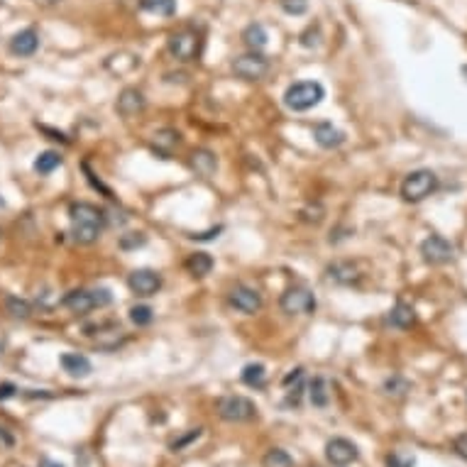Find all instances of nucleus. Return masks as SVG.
<instances>
[{"label":"nucleus","mask_w":467,"mask_h":467,"mask_svg":"<svg viewBox=\"0 0 467 467\" xmlns=\"http://www.w3.org/2000/svg\"><path fill=\"white\" fill-rule=\"evenodd\" d=\"M69 218H71V237L78 245H93L108 223L105 211L93 203H86V201L69 206Z\"/></svg>","instance_id":"obj_1"},{"label":"nucleus","mask_w":467,"mask_h":467,"mask_svg":"<svg viewBox=\"0 0 467 467\" xmlns=\"http://www.w3.org/2000/svg\"><path fill=\"white\" fill-rule=\"evenodd\" d=\"M326 98V88L318 81H296L284 91V105L294 113H306Z\"/></svg>","instance_id":"obj_2"},{"label":"nucleus","mask_w":467,"mask_h":467,"mask_svg":"<svg viewBox=\"0 0 467 467\" xmlns=\"http://www.w3.org/2000/svg\"><path fill=\"white\" fill-rule=\"evenodd\" d=\"M438 189V177L431 169H416L401 182V199L406 203H421L423 199H428L431 194H436Z\"/></svg>","instance_id":"obj_3"},{"label":"nucleus","mask_w":467,"mask_h":467,"mask_svg":"<svg viewBox=\"0 0 467 467\" xmlns=\"http://www.w3.org/2000/svg\"><path fill=\"white\" fill-rule=\"evenodd\" d=\"M167 49H169V54H172L174 59L189 64V61H196L201 57L203 40H201V35L194 28H184V30L174 32V35H169Z\"/></svg>","instance_id":"obj_4"},{"label":"nucleus","mask_w":467,"mask_h":467,"mask_svg":"<svg viewBox=\"0 0 467 467\" xmlns=\"http://www.w3.org/2000/svg\"><path fill=\"white\" fill-rule=\"evenodd\" d=\"M215 411L227 423H247L252 418H257V404L242 394L220 396L218 404H215Z\"/></svg>","instance_id":"obj_5"},{"label":"nucleus","mask_w":467,"mask_h":467,"mask_svg":"<svg viewBox=\"0 0 467 467\" xmlns=\"http://www.w3.org/2000/svg\"><path fill=\"white\" fill-rule=\"evenodd\" d=\"M316 306V296L306 286H289L279 299V309L286 316H313Z\"/></svg>","instance_id":"obj_6"},{"label":"nucleus","mask_w":467,"mask_h":467,"mask_svg":"<svg viewBox=\"0 0 467 467\" xmlns=\"http://www.w3.org/2000/svg\"><path fill=\"white\" fill-rule=\"evenodd\" d=\"M269 59L259 52H247V54H240L232 59V73L242 81H262L269 73Z\"/></svg>","instance_id":"obj_7"},{"label":"nucleus","mask_w":467,"mask_h":467,"mask_svg":"<svg viewBox=\"0 0 467 467\" xmlns=\"http://www.w3.org/2000/svg\"><path fill=\"white\" fill-rule=\"evenodd\" d=\"M227 301H230L232 309L245 313V316H254V313L262 309V294L247 284L232 286L230 294H227Z\"/></svg>","instance_id":"obj_8"},{"label":"nucleus","mask_w":467,"mask_h":467,"mask_svg":"<svg viewBox=\"0 0 467 467\" xmlns=\"http://www.w3.org/2000/svg\"><path fill=\"white\" fill-rule=\"evenodd\" d=\"M127 286L140 299H150V296H155L162 289V274L155 272V269H135L127 277Z\"/></svg>","instance_id":"obj_9"},{"label":"nucleus","mask_w":467,"mask_h":467,"mask_svg":"<svg viewBox=\"0 0 467 467\" xmlns=\"http://www.w3.org/2000/svg\"><path fill=\"white\" fill-rule=\"evenodd\" d=\"M360 458V450L353 440L348 438H333L326 443V460L333 467H348Z\"/></svg>","instance_id":"obj_10"},{"label":"nucleus","mask_w":467,"mask_h":467,"mask_svg":"<svg viewBox=\"0 0 467 467\" xmlns=\"http://www.w3.org/2000/svg\"><path fill=\"white\" fill-rule=\"evenodd\" d=\"M421 254H423V259L431 264H448V262H453V257H455V245L440 235H428L426 240L421 242Z\"/></svg>","instance_id":"obj_11"},{"label":"nucleus","mask_w":467,"mask_h":467,"mask_svg":"<svg viewBox=\"0 0 467 467\" xmlns=\"http://www.w3.org/2000/svg\"><path fill=\"white\" fill-rule=\"evenodd\" d=\"M326 277L333 281V284L341 286H357L362 281V272L355 262L350 259H338V262L328 264L326 267Z\"/></svg>","instance_id":"obj_12"},{"label":"nucleus","mask_w":467,"mask_h":467,"mask_svg":"<svg viewBox=\"0 0 467 467\" xmlns=\"http://www.w3.org/2000/svg\"><path fill=\"white\" fill-rule=\"evenodd\" d=\"M86 336L95 338L98 348H103V350H113V348H118V345L125 341V333H123V328H120L118 323H100V326H88L86 328Z\"/></svg>","instance_id":"obj_13"},{"label":"nucleus","mask_w":467,"mask_h":467,"mask_svg":"<svg viewBox=\"0 0 467 467\" xmlns=\"http://www.w3.org/2000/svg\"><path fill=\"white\" fill-rule=\"evenodd\" d=\"M145 108H147V98H145V93L137 91V88H123L118 100H115V110H118L123 118H135V115H140Z\"/></svg>","instance_id":"obj_14"},{"label":"nucleus","mask_w":467,"mask_h":467,"mask_svg":"<svg viewBox=\"0 0 467 467\" xmlns=\"http://www.w3.org/2000/svg\"><path fill=\"white\" fill-rule=\"evenodd\" d=\"M61 306H64V309H69L71 313H78V316H86L88 311L98 309V306H95L93 289H73V291H69V294L61 299Z\"/></svg>","instance_id":"obj_15"},{"label":"nucleus","mask_w":467,"mask_h":467,"mask_svg":"<svg viewBox=\"0 0 467 467\" xmlns=\"http://www.w3.org/2000/svg\"><path fill=\"white\" fill-rule=\"evenodd\" d=\"M313 140H316V145H321L323 150H336V147H341L345 142V132L338 130L333 123H316L313 125Z\"/></svg>","instance_id":"obj_16"},{"label":"nucleus","mask_w":467,"mask_h":467,"mask_svg":"<svg viewBox=\"0 0 467 467\" xmlns=\"http://www.w3.org/2000/svg\"><path fill=\"white\" fill-rule=\"evenodd\" d=\"M37 49H40V35L32 28L20 30L18 35H13V40H10V52H13L15 57H32Z\"/></svg>","instance_id":"obj_17"},{"label":"nucleus","mask_w":467,"mask_h":467,"mask_svg":"<svg viewBox=\"0 0 467 467\" xmlns=\"http://www.w3.org/2000/svg\"><path fill=\"white\" fill-rule=\"evenodd\" d=\"M59 362H61L64 372H66L69 377H78V379H83V377H88L93 372L91 360L81 353H64L59 357Z\"/></svg>","instance_id":"obj_18"},{"label":"nucleus","mask_w":467,"mask_h":467,"mask_svg":"<svg viewBox=\"0 0 467 467\" xmlns=\"http://www.w3.org/2000/svg\"><path fill=\"white\" fill-rule=\"evenodd\" d=\"M189 164L199 177L208 179V177H213L215 169H218V157L211 150H194L189 157Z\"/></svg>","instance_id":"obj_19"},{"label":"nucleus","mask_w":467,"mask_h":467,"mask_svg":"<svg viewBox=\"0 0 467 467\" xmlns=\"http://www.w3.org/2000/svg\"><path fill=\"white\" fill-rule=\"evenodd\" d=\"M152 142H155V150L162 157H169L179 145H182V135H179L174 127H162L152 135Z\"/></svg>","instance_id":"obj_20"},{"label":"nucleus","mask_w":467,"mask_h":467,"mask_svg":"<svg viewBox=\"0 0 467 467\" xmlns=\"http://www.w3.org/2000/svg\"><path fill=\"white\" fill-rule=\"evenodd\" d=\"M184 267H187V272L191 274V277L203 279V277H208L211 269H213V257H211L208 252H194L187 257Z\"/></svg>","instance_id":"obj_21"},{"label":"nucleus","mask_w":467,"mask_h":467,"mask_svg":"<svg viewBox=\"0 0 467 467\" xmlns=\"http://www.w3.org/2000/svg\"><path fill=\"white\" fill-rule=\"evenodd\" d=\"M242 42L247 45L249 52H262L264 47H267V42H269V35H267V30H264V25L252 23V25H247V28L242 30Z\"/></svg>","instance_id":"obj_22"},{"label":"nucleus","mask_w":467,"mask_h":467,"mask_svg":"<svg viewBox=\"0 0 467 467\" xmlns=\"http://www.w3.org/2000/svg\"><path fill=\"white\" fill-rule=\"evenodd\" d=\"M389 323L394 328H401V331H404V328H411L413 323H416V313H413V309L408 304L399 301V304L389 311Z\"/></svg>","instance_id":"obj_23"},{"label":"nucleus","mask_w":467,"mask_h":467,"mask_svg":"<svg viewBox=\"0 0 467 467\" xmlns=\"http://www.w3.org/2000/svg\"><path fill=\"white\" fill-rule=\"evenodd\" d=\"M309 399L316 408H326L331 404V394H328V382L323 377H313L309 384Z\"/></svg>","instance_id":"obj_24"},{"label":"nucleus","mask_w":467,"mask_h":467,"mask_svg":"<svg viewBox=\"0 0 467 467\" xmlns=\"http://www.w3.org/2000/svg\"><path fill=\"white\" fill-rule=\"evenodd\" d=\"M61 162H64V157L59 155V152L47 150V152H42V155H37V159H35V164H32V167H35L37 174L47 177V174H52L54 169H59Z\"/></svg>","instance_id":"obj_25"},{"label":"nucleus","mask_w":467,"mask_h":467,"mask_svg":"<svg viewBox=\"0 0 467 467\" xmlns=\"http://www.w3.org/2000/svg\"><path fill=\"white\" fill-rule=\"evenodd\" d=\"M140 8L152 15L172 18V15H177V0H140Z\"/></svg>","instance_id":"obj_26"},{"label":"nucleus","mask_w":467,"mask_h":467,"mask_svg":"<svg viewBox=\"0 0 467 467\" xmlns=\"http://www.w3.org/2000/svg\"><path fill=\"white\" fill-rule=\"evenodd\" d=\"M264 379H267V370H264V365H259V362L245 365V370H242V382H245L247 386L259 389V386H264Z\"/></svg>","instance_id":"obj_27"},{"label":"nucleus","mask_w":467,"mask_h":467,"mask_svg":"<svg viewBox=\"0 0 467 467\" xmlns=\"http://www.w3.org/2000/svg\"><path fill=\"white\" fill-rule=\"evenodd\" d=\"M262 467H294V458L286 450L272 448L267 450V455L262 458Z\"/></svg>","instance_id":"obj_28"},{"label":"nucleus","mask_w":467,"mask_h":467,"mask_svg":"<svg viewBox=\"0 0 467 467\" xmlns=\"http://www.w3.org/2000/svg\"><path fill=\"white\" fill-rule=\"evenodd\" d=\"M408 389H411V382L404 379L401 374H394V377H389V379L384 382V391L389 396H404Z\"/></svg>","instance_id":"obj_29"},{"label":"nucleus","mask_w":467,"mask_h":467,"mask_svg":"<svg viewBox=\"0 0 467 467\" xmlns=\"http://www.w3.org/2000/svg\"><path fill=\"white\" fill-rule=\"evenodd\" d=\"M5 306L15 318H30L32 313V306L25 299H18V296H5Z\"/></svg>","instance_id":"obj_30"},{"label":"nucleus","mask_w":467,"mask_h":467,"mask_svg":"<svg viewBox=\"0 0 467 467\" xmlns=\"http://www.w3.org/2000/svg\"><path fill=\"white\" fill-rule=\"evenodd\" d=\"M130 321L135 323L137 328L150 326V323L155 321V313H152L150 306H132V309H130Z\"/></svg>","instance_id":"obj_31"},{"label":"nucleus","mask_w":467,"mask_h":467,"mask_svg":"<svg viewBox=\"0 0 467 467\" xmlns=\"http://www.w3.org/2000/svg\"><path fill=\"white\" fill-rule=\"evenodd\" d=\"M386 467H416V458L406 450H394L386 455Z\"/></svg>","instance_id":"obj_32"},{"label":"nucleus","mask_w":467,"mask_h":467,"mask_svg":"<svg viewBox=\"0 0 467 467\" xmlns=\"http://www.w3.org/2000/svg\"><path fill=\"white\" fill-rule=\"evenodd\" d=\"M201 433H203V428H191L189 433H184L182 438L174 440V443L169 445V448H172L174 453H179V450H184V448H187V445L194 443V440H199V438H201Z\"/></svg>","instance_id":"obj_33"},{"label":"nucleus","mask_w":467,"mask_h":467,"mask_svg":"<svg viewBox=\"0 0 467 467\" xmlns=\"http://www.w3.org/2000/svg\"><path fill=\"white\" fill-rule=\"evenodd\" d=\"M147 245V235H142V232H127V235L120 237V247L123 249H137Z\"/></svg>","instance_id":"obj_34"},{"label":"nucleus","mask_w":467,"mask_h":467,"mask_svg":"<svg viewBox=\"0 0 467 467\" xmlns=\"http://www.w3.org/2000/svg\"><path fill=\"white\" fill-rule=\"evenodd\" d=\"M286 15H304L309 10V0H279Z\"/></svg>","instance_id":"obj_35"},{"label":"nucleus","mask_w":467,"mask_h":467,"mask_svg":"<svg viewBox=\"0 0 467 467\" xmlns=\"http://www.w3.org/2000/svg\"><path fill=\"white\" fill-rule=\"evenodd\" d=\"M93 296H95V306H108L110 301H113V294H110V289H105V286H100V289H93Z\"/></svg>","instance_id":"obj_36"},{"label":"nucleus","mask_w":467,"mask_h":467,"mask_svg":"<svg viewBox=\"0 0 467 467\" xmlns=\"http://www.w3.org/2000/svg\"><path fill=\"white\" fill-rule=\"evenodd\" d=\"M453 448H455V453H458L460 458H463V460H467V431H465V433H460V436L455 438Z\"/></svg>","instance_id":"obj_37"},{"label":"nucleus","mask_w":467,"mask_h":467,"mask_svg":"<svg viewBox=\"0 0 467 467\" xmlns=\"http://www.w3.org/2000/svg\"><path fill=\"white\" fill-rule=\"evenodd\" d=\"M18 394V386L10 384V382H5V384H0V401H8L13 399V396Z\"/></svg>","instance_id":"obj_38"},{"label":"nucleus","mask_w":467,"mask_h":467,"mask_svg":"<svg viewBox=\"0 0 467 467\" xmlns=\"http://www.w3.org/2000/svg\"><path fill=\"white\" fill-rule=\"evenodd\" d=\"M301 379H304V367H296L284 377V386H291V384H296V382H301Z\"/></svg>","instance_id":"obj_39"},{"label":"nucleus","mask_w":467,"mask_h":467,"mask_svg":"<svg viewBox=\"0 0 467 467\" xmlns=\"http://www.w3.org/2000/svg\"><path fill=\"white\" fill-rule=\"evenodd\" d=\"M40 127L42 132H47V135H52L49 140H57V142H64V145H69V137L64 135V132H57V130H52V127H47V125H37Z\"/></svg>","instance_id":"obj_40"},{"label":"nucleus","mask_w":467,"mask_h":467,"mask_svg":"<svg viewBox=\"0 0 467 467\" xmlns=\"http://www.w3.org/2000/svg\"><path fill=\"white\" fill-rule=\"evenodd\" d=\"M220 230H223V227H211V230H206V232H194V235H189V237H194V240H213V237H218Z\"/></svg>","instance_id":"obj_41"},{"label":"nucleus","mask_w":467,"mask_h":467,"mask_svg":"<svg viewBox=\"0 0 467 467\" xmlns=\"http://www.w3.org/2000/svg\"><path fill=\"white\" fill-rule=\"evenodd\" d=\"M0 445H5V448H13V445H15V438L10 436V433L5 431L3 426H0Z\"/></svg>","instance_id":"obj_42"},{"label":"nucleus","mask_w":467,"mask_h":467,"mask_svg":"<svg viewBox=\"0 0 467 467\" xmlns=\"http://www.w3.org/2000/svg\"><path fill=\"white\" fill-rule=\"evenodd\" d=\"M40 467H64V465H61V463H52V460H47V458H45V460H42V465H40Z\"/></svg>","instance_id":"obj_43"},{"label":"nucleus","mask_w":467,"mask_h":467,"mask_svg":"<svg viewBox=\"0 0 467 467\" xmlns=\"http://www.w3.org/2000/svg\"><path fill=\"white\" fill-rule=\"evenodd\" d=\"M45 3H49V5H54V3H59V0H45Z\"/></svg>","instance_id":"obj_44"},{"label":"nucleus","mask_w":467,"mask_h":467,"mask_svg":"<svg viewBox=\"0 0 467 467\" xmlns=\"http://www.w3.org/2000/svg\"><path fill=\"white\" fill-rule=\"evenodd\" d=\"M463 73H465V76H467V66H463Z\"/></svg>","instance_id":"obj_45"},{"label":"nucleus","mask_w":467,"mask_h":467,"mask_svg":"<svg viewBox=\"0 0 467 467\" xmlns=\"http://www.w3.org/2000/svg\"><path fill=\"white\" fill-rule=\"evenodd\" d=\"M0 206H3V199H0Z\"/></svg>","instance_id":"obj_46"}]
</instances>
